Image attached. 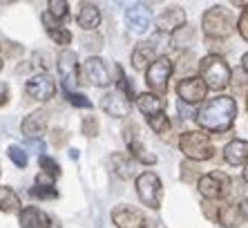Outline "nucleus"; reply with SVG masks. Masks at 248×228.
<instances>
[{"label":"nucleus","mask_w":248,"mask_h":228,"mask_svg":"<svg viewBox=\"0 0 248 228\" xmlns=\"http://www.w3.org/2000/svg\"><path fill=\"white\" fill-rule=\"evenodd\" d=\"M65 98H67L72 105L76 108H92V101L85 97V94H76V92H65Z\"/></svg>","instance_id":"obj_35"},{"label":"nucleus","mask_w":248,"mask_h":228,"mask_svg":"<svg viewBox=\"0 0 248 228\" xmlns=\"http://www.w3.org/2000/svg\"><path fill=\"white\" fill-rule=\"evenodd\" d=\"M58 74L63 79V87L65 92H72V87L78 85V58H76V51L72 49H63L58 54Z\"/></svg>","instance_id":"obj_8"},{"label":"nucleus","mask_w":248,"mask_h":228,"mask_svg":"<svg viewBox=\"0 0 248 228\" xmlns=\"http://www.w3.org/2000/svg\"><path fill=\"white\" fill-rule=\"evenodd\" d=\"M137 134H139V126L134 123V121H130V123H125L123 126V141L130 146L132 141H137Z\"/></svg>","instance_id":"obj_37"},{"label":"nucleus","mask_w":248,"mask_h":228,"mask_svg":"<svg viewBox=\"0 0 248 228\" xmlns=\"http://www.w3.org/2000/svg\"><path fill=\"white\" fill-rule=\"evenodd\" d=\"M83 79H87L92 85H98V87H105L112 83L110 69H108L103 58H98V56H90L83 63Z\"/></svg>","instance_id":"obj_9"},{"label":"nucleus","mask_w":248,"mask_h":228,"mask_svg":"<svg viewBox=\"0 0 248 228\" xmlns=\"http://www.w3.org/2000/svg\"><path fill=\"white\" fill-rule=\"evenodd\" d=\"M47 34H49V38H52L56 45H69V43H72V34H69L65 27H52V29H47Z\"/></svg>","instance_id":"obj_31"},{"label":"nucleus","mask_w":248,"mask_h":228,"mask_svg":"<svg viewBox=\"0 0 248 228\" xmlns=\"http://www.w3.org/2000/svg\"><path fill=\"white\" fill-rule=\"evenodd\" d=\"M239 108H237V101L232 97H226V94H217L215 98L206 101L202 105V110L195 114L197 126L206 132H228L235 123Z\"/></svg>","instance_id":"obj_1"},{"label":"nucleus","mask_w":248,"mask_h":228,"mask_svg":"<svg viewBox=\"0 0 248 228\" xmlns=\"http://www.w3.org/2000/svg\"><path fill=\"white\" fill-rule=\"evenodd\" d=\"M7 154H9V159H12L18 168H27V161L29 159H27V152H25L23 148H18V146H9Z\"/></svg>","instance_id":"obj_33"},{"label":"nucleus","mask_w":248,"mask_h":228,"mask_svg":"<svg viewBox=\"0 0 248 228\" xmlns=\"http://www.w3.org/2000/svg\"><path fill=\"white\" fill-rule=\"evenodd\" d=\"M246 108H248V92H246Z\"/></svg>","instance_id":"obj_47"},{"label":"nucleus","mask_w":248,"mask_h":228,"mask_svg":"<svg viewBox=\"0 0 248 228\" xmlns=\"http://www.w3.org/2000/svg\"><path fill=\"white\" fill-rule=\"evenodd\" d=\"M127 148H130V157H132V159L141 161V163H145V165H148V163H150V165H152V163H156V157H155V154L148 152V150H145V146H143L141 141H139V139H137V141L130 143Z\"/></svg>","instance_id":"obj_26"},{"label":"nucleus","mask_w":248,"mask_h":228,"mask_svg":"<svg viewBox=\"0 0 248 228\" xmlns=\"http://www.w3.org/2000/svg\"><path fill=\"white\" fill-rule=\"evenodd\" d=\"M244 181L248 183V161H246V165H244Z\"/></svg>","instance_id":"obj_45"},{"label":"nucleus","mask_w":248,"mask_h":228,"mask_svg":"<svg viewBox=\"0 0 248 228\" xmlns=\"http://www.w3.org/2000/svg\"><path fill=\"white\" fill-rule=\"evenodd\" d=\"M202 211H203V215L210 219V222H217V211H219V206H215L213 201H203L202 204Z\"/></svg>","instance_id":"obj_38"},{"label":"nucleus","mask_w":248,"mask_h":228,"mask_svg":"<svg viewBox=\"0 0 248 228\" xmlns=\"http://www.w3.org/2000/svg\"><path fill=\"white\" fill-rule=\"evenodd\" d=\"M69 157H72V159H78V150H69Z\"/></svg>","instance_id":"obj_46"},{"label":"nucleus","mask_w":248,"mask_h":228,"mask_svg":"<svg viewBox=\"0 0 248 228\" xmlns=\"http://www.w3.org/2000/svg\"><path fill=\"white\" fill-rule=\"evenodd\" d=\"M20 130H23L25 137L29 139H38L43 132L47 130V112L45 110H36L29 116H25L23 123H20Z\"/></svg>","instance_id":"obj_16"},{"label":"nucleus","mask_w":248,"mask_h":228,"mask_svg":"<svg viewBox=\"0 0 248 228\" xmlns=\"http://www.w3.org/2000/svg\"><path fill=\"white\" fill-rule=\"evenodd\" d=\"M179 148L188 157V161H195V163L197 161H208L215 157L213 143L203 132H195V130L184 132L179 137Z\"/></svg>","instance_id":"obj_4"},{"label":"nucleus","mask_w":248,"mask_h":228,"mask_svg":"<svg viewBox=\"0 0 248 228\" xmlns=\"http://www.w3.org/2000/svg\"><path fill=\"white\" fill-rule=\"evenodd\" d=\"M0 211L2 212L20 211V197H18L9 186H2V188H0Z\"/></svg>","instance_id":"obj_24"},{"label":"nucleus","mask_w":248,"mask_h":228,"mask_svg":"<svg viewBox=\"0 0 248 228\" xmlns=\"http://www.w3.org/2000/svg\"><path fill=\"white\" fill-rule=\"evenodd\" d=\"M25 92L34 101H49L56 94V83H54V79L49 74H36L34 79L27 81Z\"/></svg>","instance_id":"obj_10"},{"label":"nucleus","mask_w":248,"mask_h":228,"mask_svg":"<svg viewBox=\"0 0 248 228\" xmlns=\"http://www.w3.org/2000/svg\"><path fill=\"white\" fill-rule=\"evenodd\" d=\"M199 72H202L203 85L215 92H221L231 85V67H228V63H226L221 56H217V54H208L206 58H202Z\"/></svg>","instance_id":"obj_2"},{"label":"nucleus","mask_w":248,"mask_h":228,"mask_svg":"<svg viewBox=\"0 0 248 228\" xmlns=\"http://www.w3.org/2000/svg\"><path fill=\"white\" fill-rule=\"evenodd\" d=\"M156 61V49H155V43L148 40V43H139L132 51V65L134 69H143L148 63H155Z\"/></svg>","instance_id":"obj_21"},{"label":"nucleus","mask_w":248,"mask_h":228,"mask_svg":"<svg viewBox=\"0 0 248 228\" xmlns=\"http://www.w3.org/2000/svg\"><path fill=\"white\" fill-rule=\"evenodd\" d=\"M29 195L36 199H56L58 190L54 186H34V188H29Z\"/></svg>","instance_id":"obj_30"},{"label":"nucleus","mask_w":248,"mask_h":228,"mask_svg":"<svg viewBox=\"0 0 248 228\" xmlns=\"http://www.w3.org/2000/svg\"><path fill=\"white\" fill-rule=\"evenodd\" d=\"M76 23L78 27H83L85 32H92L101 25V12H98V7L94 2H83L81 5V12L76 16Z\"/></svg>","instance_id":"obj_18"},{"label":"nucleus","mask_w":248,"mask_h":228,"mask_svg":"<svg viewBox=\"0 0 248 228\" xmlns=\"http://www.w3.org/2000/svg\"><path fill=\"white\" fill-rule=\"evenodd\" d=\"M101 108H103L105 114H110V116H116V119H121V116H127L130 110H132V103L125 94H121L119 90H112L108 94H103L101 98Z\"/></svg>","instance_id":"obj_12"},{"label":"nucleus","mask_w":248,"mask_h":228,"mask_svg":"<svg viewBox=\"0 0 248 228\" xmlns=\"http://www.w3.org/2000/svg\"><path fill=\"white\" fill-rule=\"evenodd\" d=\"M202 27L206 32V36H210V38H226L235 29V18H232L231 9H226L221 5H215L203 14Z\"/></svg>","instance_id":"obj_3"},{"label":"nucleus","mask_w":248,"mask_h":228,"mask_svg":"<svg viewBox=\"0 0 248 228\" xmlns=\"http://www.w3.org/2000/svg\"><path fill=\"white\" fill-rule=\"evenodd\" d=\"M18 222H20V228H52V222H49L47 212H43L36 206L23 208L20 215H18Z\"/></svg>","instance_id":"obj_17"},{"label":"nucleus","mask_w":248,"mask_h":228,"mask_svg":"<svg viewBox=\"0 0 248 228\" xmlns=\"http://www.w3.org/2000/svg\"><path fill=\"white\" fill-rule=\"evenodd\" d=\"M38 163H41V168L45 170V175H49V177H58V175H61V165H58L56 161L52 159V157H47V154H41Z\"/></svg>","instance_id":"obj_32"},{"label":"nucleus","mask_w":248,"mask_h":228,"mask_svg":"<svg viewBox=\"0 0 248 228\" xmlns=\"http://www.w3.org/2000/svg\"><path fill=\"white\" fill-rule=\"evenodd\" d=\"M112 168H114L116 177L121 179H130L134 175V165H132V159L123 152H114L112 154Z\"/></svg>","instance_id":"obj_23"},{"label":"nucleus","mask_w":248,"mask_h":228,"mask_svg":"<svg viewBox=\"0 0 248 228\" xmlns=\"http://www.w3.org/2000/svg\"><path fill=\"white\" fill-rule=\"evenodd\" d=\"M242 67H244V72H248V54H244V58H242Z\"/></svg>","instance_id":"obj_44"},{"label":"nucleus","mask_w":248,"mask_h":228,"mask_svg":"<svg viewBox=\"0 0 248 228\" xmlns=\"http://www.w3.org/2000/svg\"><path fill=\"white\" fill-rule=\"evenodd\" d=\"M125 20H127V27L132 29L134 34H143V32H148V29H150V25H152V12H150V7H145V5H132L125 12Z\"/></svg>","instance_id":"obj_14"},{"label":"nucleus","mask_w":248,"mask_h":228,"mask_svg":"<svg viewBox=\"0 0 248 228\" xmlns=\"http://www.w3.org/2000/svg\"><path fill=\"white\" fill-rule=\"evenodd\" d=\"M29 146H31V148H36L38 152H43V150H45V143H43V141H29Z\"/></svg>","instance_id":"obj_43"},{"label":"nucleus","mask_w":248,"mask_h":228,"mask_svg":"<svg viewBox=\"0 0 248 228\" xmlns=\"http://www.w3.org/2000/svg\"><path fill=\"white\" fill-rule=\"evenodd\" d=\"M7 101H9V85L0 83V105H5Z\"/></svg>","instance_id":"obj_40"},{"label":"nucleus","mask_w":248,"mask_h":228,"mask_svg":"<svg viewBox=\"0 0 248 228\" xmlns=\"http://www.w3.org/2000/svg\"><path fill=\"white\" fill-rule=\"evenodd\" d=\"M81 130H83V134L85 137H96L98 134V121H96V116H85L83 119V123H81Z\"/></svg>","instance_id":"obj_34"},{"label":"nucleus","mask_w":248,"mask_h":228,"mask_svg":"<svg viewBox=\"0 0 248 228\" xmlns=\"http://www.w3.org/2000/svg\"><path fill=\"white\" fill-rule=\"evenodd\" d=\"M195 27H190V25H184V27H179L177 32H172V45L174 47H190L192 43H195Z\"/></svg>","instance_id":"obj_25"},{"label":"nucleus","mask_w":248,"mask_h":228,"mask_svg":"<svg viewBox=\"0 0 248 228\" xmlns=\"http://www.w3.org/2000/svg\"><path fill=\"white\" fill-rule=\"evenodd\" d=\"M239 212H242V217H244V219H248V197H246V199H244V204L239 206Z\"/></svg>","instance_id":"obj_42"},{"label":"nucleus","mask_w":248,"mask_h":228,"mask_svg":"<svg viewBox=\"0 0 248 228\" xmlns=\"http://www.w3.org/2000/svg\"><path fill=\"white\" fill-rule=\"evenodd\" d=\"M208 87L203 85V81L199 76H186V79L179 81L177 85V94H179L181 103H199L206 98Z\"/></svg>","instance_id":"obj_11"},{"label":"nucleus","mask_w":248,"mask_h":228,"mask_svg":"<svg viewBox=\"0 0 248 228\" xmlns=\"http://www.w3.org/2000/svg\"><path fill=\"white\" fill-rule=\"evenodd\" d=\"M0 69H2V61H0Z\"/></svg>","instance_id":"obj_48"},{"label":"nucleus","mask_w":248,"mask_h":228,"mask_svg":"<svg viewBox=\"0 0 248 228\" xmlns=\"http://www.w3.org/2000/svg\"><path fill=\"white\" fill-rule=\"evenodd\" d=\"M237 29H239L242 38H244V40H248V7L244 9L242 18H239V23H237Z\"/></svg>","instance_id":"obj_39"},{"label":"nucleus","mask_w":248,"mask_h":228,"mask_svg":"<svg viewBox=\"0 0 248 228\" xmlns=\"http://www.w3.org/2000/svg\"><path fill=\"white\" fill-rule=\"evenodd\" d=\"M137 105L139 110L150 119V116H155V114H161L163 108H166V101H163L161 97H156V94H152V92H143V94H139L137 97Z\"/></svg>","instance_id":"obj_20"},{"label":"nucleus","mask_w":248,"mask_h":228,"mask_svg":"<svg viewBox=\"0 0 248 228\" xmlns=\"http://www.w3.org/2000/svg\"><path fill=\"white\" fill-rule=\"evenodd\" d=\"M228 186H231V179L226 177L224 172H219V170L210 172V175H203V177L197 181V188H199V193H202L208 201L224 197L226 190H228Z\"/></svg>","instance_id":"obj_7"},{"label":"nucleus","mask_w":248,"mask_h":228,"mask_svg":"<svg viewBox=\"0 0 248 228\" xmlns=\"http://www.w3.org/2000/svg\"><path fill=\"white\" fill-rule=\"evenodd\" d=\"M148 126H150L152 130L159 134V137H166L168 130H170V121H168L166 112H161V114H155V116H150V119H148Z\"/></svg>","instance_id":"obj_28"},{"label":"nucleus","mask_w":248,"mask_h":228,"mask_svg":"<svg viewBox=\"0 0 248 228\" xmlns=\"http://www.w3.org/2000/svg\"><path fill=\"white\" fill-rule=\"evenodd\" d=\"M112 222L116 228H145V217L132 206H116L112 211Z\"/></svg>","instance_id":"obj_13"},{"label":"nucleus","mask_w":248,"mask_h":228,"mask_svg":"<svg viewBox=\"0 0 248 228\" xmlns=\"http://www.w3.org/2000/svg\"><path fill=\"white\" fill-rule=\"evenodd\" d=\"M224 159H226V163H231V165L246 163L248 161V141H244V139L231 141L224 148Z\"/></svg>","instance_id":"obj_19"},{"label":"nucleus","mask_w":248,"mask_h":228,"mask_svg":"<svg viewBox=\"0 0 248 228\" xmlns=\"http://www.w3.org/2000/svg\"><path fill=\"white\" fill-rule=\"evenodd\" d=\"M172 76V61L168 56H159L155 63H150L148 72H145V83L152 90V94H166L168 92V81Z\"/></svg>","instance_id":"obj_5"},{"label":"nucleus","mask_w":248,"mask_h":228,"mask_svg":"<svg viewBox=\"0 0 248 228\" xmlns=\"http://www.w3.org/2000/svg\"><path fill=\"white\" fill-rule=\"evenodd\" d=\"M181 179L186 183H195L202 179V170H199V165L195 161H184L181 163Z\"/></svg>","instance_id":"obj_27"},{"label":"nucleus","mask_w":248,"mask_h":228,"mask_svg":"<svg viewBox=\"0 0 248 228\" xmlns=\"http://www.w3.org/2000/svg\"><path fill=\"white\" fill-rule=\"evenodd\" d=\"M47 7H49V18H56L58 23L69 16V2H65V0H49Z\"/></svg>","instance_id":"obj_29"},{"label":"nucleus","mask_w":248,"mask_h":228,"mask_svg":"<svg viewBox=\"0 0 248 228\" xmlns=\"http://www.w3.org/2000/svg\"><path fill=\"white\" fill-rule=\"evenodd\" d=\"M85 47L87 49H101V38H85Z\"/></svg>","instance_id":"obj_41"},{"label":"nucleus","mask_w":248,"mask_h":228,"mask_svg":"<svg viewBox=\"0 0 248 228\" xmlns=\"http://www.w3.org/2000/svg\"><path fill=\"white\" fill-rule=\"evenodd\" d=\"M69 134L63 130V128H54L52 134H49V141H52V146H56V148H63L65 143H67Z\"/></svg>","instance_id":"obj_36"},{"label":"nucleus","mask_w":248,"mask_h":228,"mask_svg":"<svg viewBox=\"0 0 248 228\" xmlns=\"http://www.w3.org/2000/svg\"><path fill=\"white\" fill-rule=\"evenodd\" d=\"M217 222H219L221 226H226V228L237 226V224L242 222V212H239V206H235V204L221 206L219 211H217Z\"/></svg>","instance_id":"obj_22"},{"label":"nucleus","mask_w":248,"mask_h":228,"mask_svg":"<svg viewBox=\"0 0 248 228\" xmlns=\"http://www.w3.org/2000/svg\"><path fill=\"white\" fill-rule=\"evenodd\" d=\"M137 195L141 204L156 211L161 206V181L155 172H141L137 177Z\"/></svg>","instance_id":"obj_6"},{"label":"nucleus","mask_w":248,"mask_h":228,"mask_svg":"<svg viewBox=\"0 0 248 228\" xmlns=\"http://www.w3.org/2000/svg\"><path fill=\"white\" fill-rule=\"evenodd\" d=\"M184 25H186V12L177 5L163 9V12L159 14V18H156L159 32H177V29L184 27Z\"/></svg>","instance_id":"obj_15"}]
</instances>
